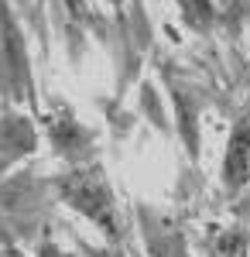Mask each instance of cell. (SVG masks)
Wrapping results in <instances>:
<instances>
[{
    "instance_id": "4",
    "label": "cell",
    "mask_w": 250,
    "mask_h": 257,
    "mask_svg": "<svg viewBox=\"0 0 250 257\" xmlns=\"http://www.w3.org/2000/svg\"><path fill=\"white\" fill-rule=\"evenodd\" d=\"M35 131L24 117H4L0 120V148L4 151H14V155H31L35 151Z\"/></svg>"
},
{
    "instance_id": "5",
    "label": "cell",
    "mask_w": 250,
    "mask_h": 257,
    "mask_svg": "<svg viewBox=\"0 0 250 257\" xmlns=\"http://www.w3.org/2000/svg\"><path fill=\"white\" fill-rule=\"evenodd\" d=\"M182 7H185V21L192 24V28H209L212 18H216V11H212V0H182Z\"/></svg>"
},
{
    "instance_id": "1",
    "label": "cell",
    "mask_w": 250,
    "mask_h": 257,
    "mask_svg": "<svg viewBox=\"0 0 250 257\" xmlns=\"http://www.w3.org/2000/svg\"><path fill=\"white\" fill-rule=\"evenodd\" d=\"M55 192L69 209H76L79 216L89 219L103 237H110V240L120 237L113 189H110L106 175L99 172L96 165H79V168H72V172L58 175L55 178Z\"/></svg>"
},
{
    "instance_id": "7",
    "label": "cell",
    "mask_w": 250,
    "mask_h": 257,
    "mask_svg": "<svg viewBox=\"0 0 250 257\" xmlns=\"http://www.w3.org/2000/svg\"><path fill=\"white\" fill-rule=\"evenodd\" d=\"M110 4H113V7H116V4H120V0H110Z\"/></svg>"
},
{
    "instance_id": "2",
    "label": "cell",
    "mask_w": 250,
    "mask_h": 257,
    "mask_svg": "<svg viewBox=\"0 0 250 257\" xmlns=\"http://www.w3.org/2000/svg\"><path fill=\"white\" fill-rule=\"evenodd\" d=\"M250 182V120H236L223 155V185L230 192H240Z\"/></svg>"
},
{
    "instance_id": "6",
    "label": "cell",
    "mask_w": 250,
    "mask_h": 257,
    "mask_svg": "<svg viewBox=\"0 0 250 257\" xmlns=\"http://www.w3.org/2000/svg\"><path fill=\"white\" fill-rule=\"evenodd\" d=\"M38 257H72L69 250H62L58 243H41L38 247Z\"/></svg>"
},
{
    "instance_id": "3",
    "label": "cell",
    "mask_w": 250,
    "mask_h": 257,
    "mask_svg": "<svg viewBox=\"0 0 250 257\" xmlns=\"http://www.w3.org/2000/svg\"><path fill=\"white\" fill-rule=\"evenodd\" d=\"M45 127H48L52 148H55L58 155H65V158H79V155L89 148V131L76 120V113H72L69 106L52 110L48 120H45Z\"/></svg>"
}]
</instances>
